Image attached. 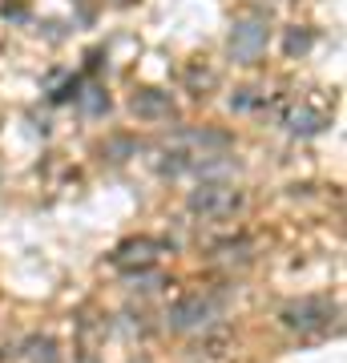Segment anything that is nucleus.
Returning a JSON list of instances; mask_svg holds the SVG:
<instances>
[{
  "instance_id": "obj_6",
  "label": "nucleus",
  "mask_w": 347,
  "mask_h": 363,
  "mask_svg": "<svg viewBox=\"0 0 347 363\" xmlns=\"http://www.w3.org/2000/svg\"><path fill=\"white\" fill-rule=\"evenodd\" d=\"M323 121H327L323 113H311V109H303V113H291V130H295V133H319Z\"/></svg>"
},
{
  "instance_id": "obj_5",
  "label": "nucleus",
  "mask_w": 347,
  "mask_h": 363,
  "mask_svg": "<svg viewBox=\"0 0 347 363\" xmlns=\"http://www.w3.org/2000/svg\"><path fill=\"white\" fill-rule=\"evenodd\" d=\"M170 93H158V89H142L133 97V113L138 117H170Z\"/></svg>"
},
{
  "instance_id": "obj_4",
  "label": "nucleus",
  "mask_w": 347,
  "mask_h": 363,
  "mask_svg": "<svg viewBox=\"0 0 347 363\" xmlns=\"http://www.w3.org/2000/svg\"><path fill=\"white\" fill-rule=\"evenodd\" d=\"M263 49H267V25H258V21H243V25H234V33H231L234 61H255Z\"/></svg>"
},
{
  "instance_id": "obj_2",
  "label": "nucleus",
  "mask_w": 347,
  "mask_h": 363,
  "mask_svg": "<svg viewBox=\"0 0 347 363\" xmlns=\"http://www.w3.org/2000/svg\"><path fill=\"white\" fill-rule=\"evenodd\" d=\"M238 202H243V198L234 194L231 186H202V190L190 198V210L210 214V218H222V214H234V210H238Z\"/></svg>"
},
{
  "instance_id": "obj_11",
  "label": "nucleus",
  "mask_w": 347,
  "mask_h": 363,
  "mask_svg": "<svg viewBox=\"0 0 347 363\" xmlns=\"http://www.w3.org/2000/svg\"><path fill=\"white\" fill-rule=\"evenodd\" d=\"M85 363H93V359H85Z\"/></svg>"
},
{
  "instance_id": "obj_3",
  "label": "nucleus",
  "mask_w": 347,
  "mask_h": 363,
  "mask_svg": "<svg viewBox=\"0 0 347 363\" xmlns=\"http://www.w3.org/2000/svg\"><path fill=\"white\" fill-rule=\"evenodd\" d=\"M214 319V303L202 295H190V298H182V303H174L170 307V323L178 327V331H194V327H206Z\"/></svg>"
},
{
  "instance_id": "obj_1",
  "label": "nucleus",
  "mask_w": 347,
  "mask_h": 363,
  "mask_svg": "<svg viewBox=\"0 0 347 363\" xmlns=\"http://www.w3.org/2000/svg\"><path fill=\"white\" fill-rule=\"evenodd\" d=\"M283 323L291 331H303V335H315V331H327L335 323V307L327 298H299L283 311Z\"/></svg>"
},
{
  "instance_id": "obj_10",
  "label": "nucleus",
  "mask_w": 347,
  "mask_h": 363,
  "mask_svg": "<svg viewBox=\"0 0 347 363\" xmlns=\"http://www.w3.org/2000/svg\"><path fill=\"white\" fill-rule=\"evenodd\" d=\"M85 109H89V113H101V109H109V97H101V89H89Z\"/></svg>"
},
{
  "instance_id": "obj_7",
  "label": "nucleus",
  "mask_w": 347,
  "mask_h": 363,
  "mask_svg": "<svg viewBox=\"0 0 347 363\" xmlns=\"http://www.w3.org/2000/svg\"><path fill=\"white\" fill-rule=\"evenodd\" d=\"M150 250H154V242H129V247L117 250V262H150Z\"/></svg>"
},
{
  "instance_id": "obj_9",
  "label": "nucleus",
  "mask_w": 347,
  "mask_h": 363,
  "mask_svg": "<svg viewBox=\"0 0 347 363\" xmlns=\"http://www.w3.org/2000/svg\"><path fill=\"white\" fill-rule=\"evenodd\" d=\"M33 363H57V355H53V343H49V339L33 343Z\"/></svg>"
},
{
  "instance_id": "obj_8",
  "label": "nucleus",
  "mask_w": 347,
  "mask_h": 363,
  "mask_svg": "<svg viewBox=\"0 0 347 363\" xmlns=\"http://www.w3.org/2000/svg\"><path fill=\"white\" fill-rule=\"evenodd\" d=\"M311 49V33L307 28H295V33H287V52L295 57V52H307Z\"/></svg>"
}]
</instances>
